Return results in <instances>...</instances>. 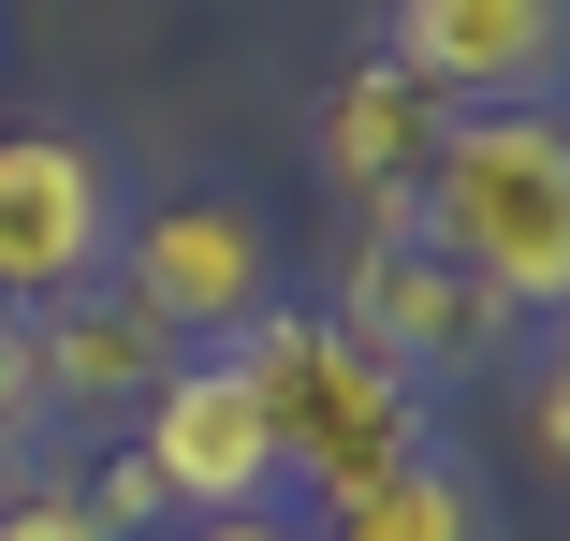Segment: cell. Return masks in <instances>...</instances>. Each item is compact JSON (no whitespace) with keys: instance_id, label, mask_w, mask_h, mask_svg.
Masks as SVG:
<instances>
[{"instance_id":"obj_7","label":"cell","mask_w":570,"mask_h":541,"mask_svg":"<svg viewBox=\"0 0 570 541\" xmlns=\"http://www.w3.org/2000/svg\"><path fill=\"white\" fill-rule=\"evenodd\" d=\"M556 45H570V0H395V30H381V59L410 88H439L453 118L541 102L556 88Z\"/></svg>"},{"instance_id":"obj_2","label":"cell","mask_w":570,"mask_h":541,"mask_svg":"<svg viewBox=\"0 0 570 541\" xmlns=\"http://www.w3.org/2000/svg\"><path fill=\"white\" fill-rule=\"evenodd\" d=\"M235 381L264 395V440H278V483H322V512L381 483L395 454H424V381H395L336 307H264L235 337Z\"/></svg>"},{"instance_id":"obj_13","label":"cell","mask_w":570,"mask_h":541,"mask_svg":"<svg viewBox=\"0 0 570 541\" xmlns=\"http://www.w3.org/2000/svg\"><path fill=\"white\" fill-rule=\"evenodd\" d=\"M45 424V381H30V307H0V440Z\"/></svg>"},{"instance_id":"obj_14","label":"cell","mask_w":570,"mask_h":541,"mask_svg":"<svg viewBox=\"0 0 570 541\" xmlns=\"http://www.w3.org/2000/svg\"><path fill=\"white\" fill-rule=\"evenodd\" d=\"M176 541H307V527H278V512H190Z\"/></svg>"},{"instance_id":"obj_6","label":"cell","mask_w":570,"mask_h":541,"mask_svg":"<svg viewBox=\"0 0 570 541\" xmlns=\"http://www.w3.org/2000/svg\"><path fill=\"white\" fill-rule=\"evenodd\" d=\"M132 454L161 469L176 512H264L278 498V440H264V395L235 381V352H176V381L132 410Z\"/></svg>"},{"instance_id":"obj_5","label":"cell","mask_w":570,"mask_h":541,"mask_svg":"<svg viewBox=\"0 0 570 541\" xmlns=\"http://www.w3.org/2000/svg\"><path fill=\"white\" fill-rule=\"evenodd\" d=\"M336 322H352V337H366L395 381H469V366H498V337H512V307L469 293L439 249H410V235H366V249H352Z\"/></svg>"},{"instance_id":"obj_4","label":"cell","mask_w":570,"mask_h":541,"mask_svg":"<svg viewBox=\"0 0 570 541\" xmlns=\"http://www.w3.org/2000/svg\"><path fill=\"white\" fill-rule=\"evenodd\" d=\"M132 190L88 132H0V307H59L118 264Z\"/></svg>"},{"instance_id":"obj_3","label":"cell","mask_w":570,"mask_h":541,"mask_svg":"<svg viewBox=\"0 0 570 541\" xmlns=\"http://www.w3.org/2000/svg\"><path fill=\"white\" fill-rule=\"evenodd\" d=\"M102 278H118L176 352H235L249 322L278 307V235L249 220L235 190H161V205L118 220V264H102Z\"/></svg>"},{"instance_id":"obj_8","label":"cell","mask_w":570,"mask_h":541,"mask_svg":"<svg viewBox=\"0 0 570 541\" xmlns=\"http://www.w3.org/2000/svg\"><path fill=\"white\" fill-rule=\"evenodd\" d=\"M439 132H453L439 88H410L395 59H352L322 88V118H307V161L336 176V205H366V235H410V190H424Z\"/></svg>"},{"instance_id":"obj_9","label":"cell","mask_w":570,"mask_h":541,"mask_svg":"<svg viewBox=\"0 0 570 541\" xmlns=\"http://www.w3.org/2000/svg\"><path fill=\"white\" fill-rule=\"evenodd\" d=\"M30 381H45V424H118V440H132V410L176 381V337L118 278H88V293L30 307Z\"/></svg>"},{"instance_id":"obj_12","label":"cell","mask_w":570,"mask_h":541,"mask_svg":"<svg viewBox=\"0 0 570 541\" xmlns=\"http://www.w3.org/2000/svg\"><path fill=\"white\" fill-rule=\"evenodd\" d=\"M0 541H102V527H88V498H59V483H16V498H0Z\"/></svg>"},{"instance_id":"obj_11","label":"cell","mask_w":570,"mask_h":541,"mask_svg":"<svg viewBox=\"0 0 570 541\" xmlns=\"http://www.w3.org/2000/svg\"><path fill=\"white\" fill-rule=\"evenodd\" d=\"M161 512H176V498H161V469H147V454L118 440V454H102V483H88V527L118 541V527H161Z\"/></svg>"},{"instance_id":"obj_10","label":"cell","mask_w":570,"mask_h":541,"mask_svg":"<svg viewBox=\"0 0 570 541\" xmlns=\"http://www.w3.org/2000/svg\"><path fill=\"white\" fill-rule=\"evenodd\" d=\"M322 541H483V483L424 440V454H395L381 483L336 498V527H322Z\"/></svg>"},{"instance_id":"obj_1","label":"cell","mask_w":570,"mask_h":541,"mask_svg":"<svg viewBox=\"0 0 570 541\" xmlns=\"http://www.w3.org/2000/svg\"><path fill=\"white\" fill-rule=\"evenodd\" d=\"M410 249H439L512 322H541L570 293V132H556V102H483V118L439 132V161L410 190Z\"/></svg>"}]
</instances>
